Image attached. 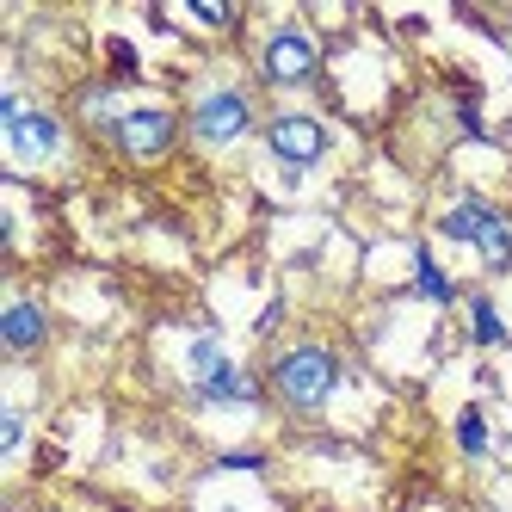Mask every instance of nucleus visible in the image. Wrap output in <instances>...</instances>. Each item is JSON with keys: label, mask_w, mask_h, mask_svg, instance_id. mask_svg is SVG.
I'll return each mask as SVG.
<instances>
[{"label": "nucleus", "mask_w": 512, "mask_h": 512, "mask_svg": "<svg viewBox=\"0 0 512 512\" xmlns=\"http://www.w3.org/2000/svg\"><path fill=\"white\" fill-rule=\"evenodd\" d=\"M229 371V358H223V346H216V340H198L192 346V383L204 389V383H216V377H223Z\"/></svg>", "instance_id": "obj_10"}, {"label": "nucleus", "mask_w": 512, "mask_h": 512, "mask_svg": "<svg viewBox=\"0 0 512 512\" xmlns=\"http://www.w3.org/2000/svg\"><path fill=\"white\" fill-rule=\"evenodd\" d=\"M488 216H494V210H488L482 198H457V204L445 210V235H451V241H475V235L488 229Z\"/></svg>", "instance_id": "obj_8"}, {"label": "nucleus", "mask_w": 512, "mask_h": 512, "mask_svg": "<svg viewBox=\"0 0 512 512\" xmlns=\"http://www.w3.org/2000/svg\"><path fill=\"white\" fill-rule=\"evenodd\" d=\"M315 68H321V50H315V38H303V31H278V38L260 50V75L278 81V87L309 81Z\"/></svg>", "instance_id": "obj_4"}, {"label": "nucleus", "mask_w": 512, "mask_h": 512, "mask_svg": "<svg viewBox=\"0 0 512 512\" xmlns=\"http://www.w3.org/2000/svg\"><path fill=\"white\" fill-rule=\"evenodd\" d=\"M50 334V321L38 303H13L7 315H0V340H7V352H38Z\"/></svg>", "instance_id": "obj_7"}, {"label": "nucleus", "mask_w": 512, "mask_h": 512, "mask_svg": "<svg viewBox=\"0 0 512 512\" xmlns=\"http://www.w3.org/2000/svg\"><path fill=\"white\" fill-rule=\"evenodd\" d=\"M13 445H19V414L0 420V451H13Z\"/></svg>", "instance_id": "obj_16"}, {"label": "nucleus", "mask_w": 512, "mask_h": 512, "mask_svg": "<svg viewBox=\"0 0 512 512\" xmlns=\"http://www.w3.org/2000/svg\"><path fill=\"white\" fill-rule=\"evenodd\" d=\"M192 13H198V19H204V25H229V19H235V13H229V7H204V0H198V7H192Z\"/></svg>", "instance_id": "obj_15"}, {"label": "nucleus", "mask_w": 512, "mask_h": 512, "mask_svg": "<svg viewBox=\"0 0 512 512\" xmlns=\"http://www.w3.org/2000/svg\"><path fill=\"white\" fill-rule=\"evenodd\" d=\"M334 383H340V364H334V352H327V346H290L272 364V389H278L284 408H297V414L321 408V401L334 395Z\"/></svg>", "instance_id": "obj_1"}, {"label": "nucleus", "mask_w": 512, "mask_h": 512, "mask_svg": "<svg viewBox=\"0 0 512 512\" xmlns=\"http://www.w3.org/2000/svg\"><path fill=\"white\" fill-rule=\"evenodd\" d=\"M247 124H253V105L241 93H210V99H198V112H192V130L204 142H235Z\"/></svg>", "instance_id": "obj_6"}, {"label": "nucleus", "mask_w": 512, "mask_h": 512, "mask_svg": "<svg viewBox=\"0 0 512 512\" xmlns=\"http://www.w3.org/2000/svg\"><path fill=\"white\" fill-rule=\"evenodd\" d=\"M457 438H463V451H469V457H482V451H488V432H482V414H463V420H457Z\"/></svg>", "instance_id": "obj_14"}, {"label": "nucleus", "mask_w": 512, "mask_h": 512, "mask_svg": "<svg viewBox=\"0 0 512 512\" xmlns=\"http://www.w3.org/2000/svg\"><path fill=\"white\" fill-rule=\"evenodd\" d=\"M173 112H161V105H142V112H124L118 124H112V142L130 155V161H155V155H167L173 149Z\"/></svg>", "instance_id": "obj_2"}, {"label": "nucleus", "mask_w": 512, "mask_h": 512, "mask_svg": "<svg viewBox=\"0 0 512 512\" xmlns=\"http://www.w3.org/2000/svg\"><path fill=\"white\" fill-rule=\"evenodd\" d=\"M112 62H118L124 75H130V68H136V50H130V44H112Z\"/></svg>", "instance_id": "obj_17"}, {"label": "nucleus", "mask_w": 512, "mask_h": 512, "mask_svg": "<svg viewBox=\"0 0 512 512\" xmlns=\"http://www.w3.org/2000/svg\"><path fill=\"white\" fill-rule=\"evenodd\" d=\"M469 321H475V340H482V346H500V315H494L488 297H475V303H469Z\"/></svg>", "instance_id": "obj_12"}, {"label": "nucleus", "mask_w": 512, "mask_h": 512, "mask_svg": "<svg viewBox=\"0 0 512 512\" xmlns=\"http://www.w3.org/2000/svg\"><path fill=\"white\" fill-rule=\"evenodd\" d=\"M266 149H272L284 167H315V161H321V149H327V130H321L315 118L284 112V118H272V124H266Z\"/></svg>", "instance_id": "obj_5"}, {"label": "nucleus", "mask_w": 512, "mask_h": 512, "mask_svg": "<svg viewBox=\"0 0 512 512\" xmlns=\"http://www.w3.org/2000/svg\"><path fill=\"white\" fill-rule=\"evenodd\" d=\"M0 124H7V142H13V155H25V161L50 155L56 142H62V124H56L50 112H31V105H25L19 93H7V99H0Z\"/></svg>", "instance_id": "obj_3"}, {"label": "nucleus", "mask_w": 512, "mask_h": 512, "mask_svg": "<svg viewBox=\"0 0 512 512\" xmlns=\"http://www.w3.org/2000/svg\"><path fill=\"white\" fill-rule=\"evenodd\" d=\"M475 247H482V260H488L494 272H500V266H512V223H506V216H500V210L488 216V229H482V235H475Z\"/></svg>", "instance_id": "obj_9"}, {"label": "nucleus", "mask_w": 512, "mask_h": 512, "mask_svg": "<svg viewBox=\"0 0 512 512\" xmlns=\"http://www.w3.org/2000/svg\"><path fill=\"white\" fill-rule=\"evenodd\" d=\"M198 395H204V401H253V377H241L235 364H229V371L216 377V383H204Z\"/></svg>", "instance_id": "obj_11"}, {"label": "nucleus", "mask_w": 512, "mask_h": 512, "mask_svg": "<svg viewBox=\"0 0 512 512\" xmlns=\"http://www.w3.org/2000/svg\"><path fill=\"white\" fill-rule=\"evenodd\" d=\"M420 290H426L432 303H451V278L432 266V253H420Z\"/></svg>", "instance_id": "obj_13"}]
</instances>
